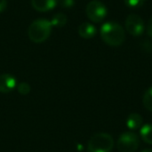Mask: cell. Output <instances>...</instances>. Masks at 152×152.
<instances>
[{
    "label": "cell",
    "mask_w": 152,
    "mask_h": 152,
    "mask_svg": "<svg viewBox=\"0 0 152 152\" xmlns=\"http://www.w3.org/2000/svg\"><path fill=\"white\" fill-rule=\"evenodd\" d=\"M102 40L110 46H119L126 40L124 28L118 22L108 21L101 27Z\"/></svg>",
    "instance_id": "obj_1"
},
{
    "label": "cell",
    "mask_w": 152,
    "mask_h": 152,
    "mask_svg": "<svg viewBox=\"0 0 152 152\" xmlns=\"http://www.w3.org/2000/svg\"><path fill=\"white\" fill-rule=\"evenodd\" d=\"M51 31V21L46 19H38L29 25L28 28V36L33 43L41 44L49 37Z\"/></svg>",
    "instance_id": "obj_2"
},
{
    "label": "cell",
    "mask_w": 152,
    "mask_h": 152,
    "mask_svg": "<svg viewBox=\"0 0 152 152\" xmlns=\"http://www.w3.org/2000/svg\"><path fill=\"white\" fill-rule=\"evenodd\" d=\"M114 147L112 136L105 133H98L93 135L87 143L88 152H110Z\"/></svg>",
    "instance_id": "obj_3"
},
{
    "label": "cell",
    "mask_w": 152,
    "mask_h": 152,
    "mask_svg": "<svg viewBox=\"0 0 152 152\" xmlns=\"http://www.w3.org/2000/svg\"><path fill=\"white\" fill-rule=\"evenodd\" d=\"M139 136L132 131L123 133L119 136L117 143L118 150L120 152H135L139 148Z\"/></svg>",
    "instance_id": "obj_4"
},
{
    "label": "cell",
    "mask_w": 152,
    "mask_h": 152,
    "mask_svg": "<svg viewBox=\"0 0 152 152\" xmlns=\"http://www.w3.org/2000/svg\"><path fill=\"white\" fill-rule=\"evenodd\" d=\"M87 17L94 22L99 23L102 21L107 15V8L104 4L98 0L91 1L86 8Z\"/></svg>",
    "instance_id": "obj_5"
},
{
    "label": "cell",
    "mask_w": 152,
    "mask_h": 152,
    "mask_svg": "<svg viewBox=\"0 0 152 152\" xmlns=\"http://www.w3.org/2000/svg\"><path fill=\"white\" fill-rule=\"evenodd\" d=\"M126 29L134 37L142 36L145 30V24L142 18L137 14L128 15L126 20Z\"/></svg>",
    "instance_id": "obj_6"
},
{
    "label": "cell",
    "mask_w": 152,
    "mask_h": 152,
    "mask_svg": "<svg viewBox=\"0 0 152 152\" xmlns=\"http://www.w3.org/2000/svg\"><path fill=\"white\" fill-rule=\"evenodd\" d=\"M16 78L11 74H1L0 75V93L8 94L14 90L16 87Z\"/></svg>",
    "instance_id": "obj_7"
},
{
    "label": "cell",
    "mask_w": 152,
    "mask_h": 152,
    "mask_svg": "<svg viewBox=\"0 0 152 152\" xmlns=\"http://www.w3.org/2000/svg\"><path fill=\"white\" fill-rule=\"evenodd\" d=\"M32 7L41 12L53 10L56 6L55 0H31Z\"/></svg>",
    "instance_id": "obj_8"
},
{
    "label": "cell",
    "mask_w": 152,
    "mask_h": 152,
    "mask_svg": "<svg viewBox=\"0 0 152 152\" xmlns=\"http://www.w3.org/2000/svg\"><path fill=\"white\" fill-rule=\"evenodd\" d=\"M77 31H78V35L81 37L86 38V39L94 37L97 33L96 28L89 22H84V23L80 24Z\"/></svg>",
    "instance_id": "obj_9"
},
{
    "label": "cell",
    "mask_w": 152,
    "mask_h": 152,
    "mask_svg": "<svg viewBox=\"0 0 152 152\" xmlns=\"http://www.w3.org/2000/svg\"><path fill=\"white\" fill-rule=\"evenodd\" d=\"M143 123V118L140 114L132 113L126 118V126L130 130H137L142 127Z\"/></svg>",
    "instance_id": "obj_10"
},
{
    "label": "cell",
    "mask_w": 152,
    "mask_h": 152,
    "mask_svg": "<svg viewBox=\"0 0 152 152\" xmlns=\"http://www.w3.org/2000/svg\"><path fill=\"white\" fill-rule=\"evenodd\" d=\"M140 137L144 142L148 144H152V125L146 124L143 125L140 129Z\"/></svg>",
    "instance_id": "obj_11"
},
{
    "label": "cell",
    "mask_w": 152,
    "mask_h": 152,
    "mask_svg": "<svg viewBox=\"0 0 152 152\" xmlns=\"http://www.w3.org/2000/svg\"><path fill=\"white\" fill-rule=\"evenodd\" d=\"M67 20H68L67 16L62 12H59V13H56L53 15V17L51 20V24H52V26H54L57 28H61L66 25Z\"/></svg>",
    "instance_id": "obj_12"
},
{
    "label": "cell",
    "mask_w": 152,
    "mask_h": 152,
    "mask_svg": "<svg viewBox=\"0 0 152 152\" xmlns=\"http://www.w3.org/2000/svg\"><path fill=\"white\" fill-rule=\"evenodd\" d=\"M142 102H143V106L144 108L152 112V86L147 89V91L145 92L143 98H142Z\"/></svg>",
    "instance_id": "obj_13"
},
{
    "label": "cell",
    "mask_w": 152,
    "mask_h": 152,
    "mask_svg": "<svg viewBox=\"0 0 152 152\" xmlns=\"http://www.w3.org/2000/svg\"><path fill=\"white\" fill-rule=\"evenodd\" d=\"M17 90H18V93L21 95H27L30 93V86L26 83V82H21L17 86Z\"/></svg>",
    "instance_id": "obj_14"
},
{
    "label": "cell",
    "mask_w": 152,
    "mask_h": 152,
    "mask_svg": "<svg viewBox=\"0 0 152 152\" xmlns=\"http://www.w3.org/2000/svg\"><path fill=\"white\" fill-rule=\"evenodd\" d=\"M124 1H125V4L130 8L142 7L145 3V0H124Z\"/></svg>",
    "instance_id": "obj_15"
},
{
    "label": "cell",
    "mask_w": 152,
    "mask_h": 152,
    "mask_svg": "<svg viewBox=\"0 0 152 152\" xmlns=\"http://www.w3.org/2000/svg\"><path fill=\"white\" fill-rule=\"evenodd\" d=\"M56 5H59L62 8H71L75 4L74 0H55Z\"/></svg>",
    "instance_id": "obj_16"
},
{
    "label": "cell",
    "mask_w": 152,
    "mask_h": 152,
    "mask_svg": "<svg viewBox=\"0 0 152 152\" xmlns=\"http://www.w3.org/2000/svg\"><path fill=\"white\" fill-rule=\"evenodd\" d=\"M147 33H148V35L151 37H152V18H151V20L148 22V25H147Z\"/></svg>",
    "instance_id": "obj_17"
},
{
    "label": "cell",
    "mask_w": 152,
    "mask_h": 152,
    "mask_svg": "<svg viewBox=\"0 0 152 152\" xmlns=\"http://www.w3.org/2000/svg\"><path fill=\"white\" fill-rule=\"evenodd\" d=\"M7 6V0H0V12H4Z\"/></svg>",
    "instance_id": "obj_18"
},
{
    "label": "cell",
    "mask_w": 152,
    "mask_h": 152,
    "mask_svg": "<svg viewBox=\"0 0 152 152\" xmlns=\"http://www.w3.org/2000/svg\"><path fill=\"white\" fill-rule=\"evenodd\" d=\"M141 152H152L151 149H146V150H143Z\"/></svg>",
    "instance_id": "obj_19"
}]
</instances>
